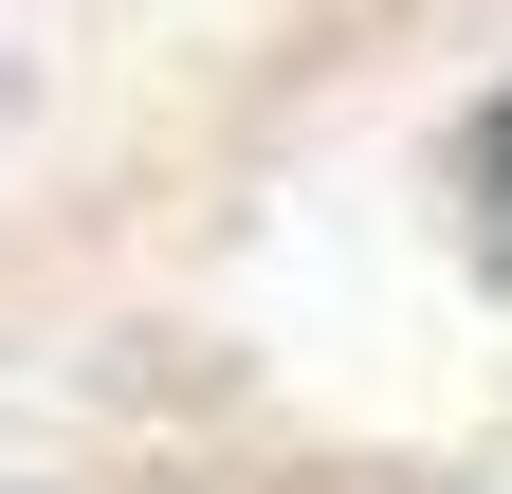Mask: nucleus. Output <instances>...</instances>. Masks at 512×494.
<instances>
[{
	"mask_svg": "<svg viewBox=\"0 0 512 494\" xmlns=\"http://www.w3.org/2000/svg\"><path fill=\"white\" fill-rule=\"evenodd\" d=\"M458 165H476V220H494V238H512V92H494V110H476V147H458Z\"/></svg>",
	"mask_w": 512,
	"mask_h": 494,
	"instance_id": "obj_1",
	"label": "nucleus"
}]
</instances>
